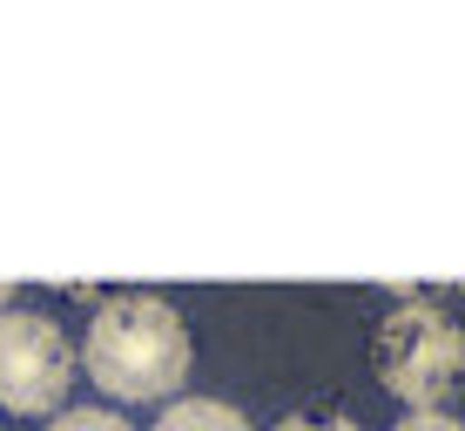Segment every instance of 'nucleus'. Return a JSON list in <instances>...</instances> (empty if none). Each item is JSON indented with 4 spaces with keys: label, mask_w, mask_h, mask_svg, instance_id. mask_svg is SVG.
<instances>
[{
    "label": "nucleus",
    "mask_w": 465,
    "mask_h": 431,
    "mask_svg": "<svg viewBox=\"0 0 465 431\" xmlns=\"http://www.w3.org/2000/svg\"><path fill=\"white\" fill-rule=\"evenodd\" d=\"M82 371L122 405H155L189 377V330L163 297H108L82 338Z\"/></svg>",
    "instance_id": "obj_1"
},
{
    "label": "nucleus",
    "mask_w": 465,
    "mask_h": 431,
    "mask_svg": "<svg viewBox=\"0 0 465 431\" xmlns=\"http://www.w3.org/2000/svg\"><path fill=\"white\" fill-rule=\"evenodd\" d=\"M371 358H378L384 391H398L411 411H439L465 385V330L425 297H405L384 317Z\"/></svg>",
    "instance_id": "obj_2"
},
{
    "label": "nucleus",
    "mask_w": 465,
    "mask_h": 431,
    "mask_svg": "<svg viewBox=\"0 0 465 431\" xmlns=\"http://www.w3.org/2000/svg\"><path fill=\"white\" fill-rule=\"evenodd\" d=\"M74 385V350L54 330V317L7 310L0 317V411L21 418H47Z\"/></svg>",
    "instance_id": "obj_3"
},
{
    "label": "nucleus",
    "mask_w": 465,
    "mask_h": 431,
    "mask_svg": "<svg viewBox=\"0 0 465 431\" xmlns=\"http://www.w3.org/2000/svg\"><path fill=\"white\" fill-rule=\"evenodd\" d=\"M155 431H250V418L236 405H216V397H175L155 418Z\"/></svg>",
    "instance_id": "obj_4"
},
{
    "label": "nucleus",
    "mask_w": 465,
    "mask_h": 431,
    "mask_svg": "<svg viewBox=\"0 0 465 431\" xmlns=\"http://www.w3.org/2000/svg\"><path fill=\"white\" fill-rule=\"evenodd\" d=\"M47 431H128V425L115 418V411H61Z\"/></svg>",
    "instance_id": "obj_5"
},
{
    "label": "nucleus",
    "mask_w": 465,
    "mask_h": 431,
    "mask_svg": "<svg viewBox=\"0 0 465 431\" xmlns=\"http://www.w3.org/2000/svg\"><path fill=\"white\" fill-rule=\"evenodd\" d=\"M398 431H465V425H459V418H445V411H411V418L398 425Z\"/></svg>",
    "instance_id": "obj_6"
},
{
    "label": "nucleus",
    "mask_w": 465,
    "mask_h": 431,
    "mask_svg": "<svg viewBox=\"0 0 465 431\" xmlns=\"http://www.w3.org/2000/svg\"><path fill=\"white\" fill-rule=\"evenodd\" d=\"M270 431H358L351 418H331V425H317V418H283V425H270Z\"/></svg>",
    "instance_id": "obj_7"
},
{
    "label": "nucleus",
    "mask_w": 465,
    "mask_h": 431,
    "mask_svg": "<svg viewBox=\"0 0 465 431\" xmlns=\"http://www.w3.org/2000/svg\"><path fill=\"white\" fill-rule=\"evenodd\" d=\"M7 303H14V283H0V317H7Z\"/></svg>",
    "instance_id": "obj_8"
}]
</instances>
